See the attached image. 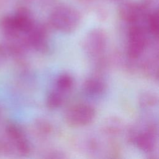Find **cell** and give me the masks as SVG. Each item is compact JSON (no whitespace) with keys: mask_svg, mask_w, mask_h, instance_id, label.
Here are the masks:
<instances>
[{"mask_svg":"<svg viewBox=\"0 0 159 159\" xmlns=\"http://www.w3.org/2000/svg\"><path fill=\"white\" fill-rule=\"evenodd\" d=\"M139 102L142 108L153 107L158 102V97L152 92L143 91L139 96Z\"/></svg>","mask_w":159,"mask_h":159,"instance_id":"obj_12","label":"cell"},{"mask_svg":"<svg viewBox=\"0 0 159 159\" xmlns=\"http://www.w3.org/2000/svg\"><path fill=\"white\" fill-rule=\"evenodd\" d=\"M148 30L150 33L155 37H158V11L153 12L148 16L147 19Z\"/></svg>","mask_w":159,"mask_h":159,"instance_id":"obj_13","label":"cell"},{"mask_svg":"<svg viewBox=\"0 0 159 159\" xmlns=\"http://www.w3.org/2000/svg\"><path fill=\"white\" fill-rule=\"evenodd\" d=\"M96 116L94 108L88 104H75L67 109L65 114L66 124L73 128L82 127L91 124Z\"/></svg>","mask_w":159,"mask_h":159,"instance_id":"obj_2","label":"cell"},{"mask_svg":"<svg viewBox=\"0 0 159 159\" xmlns=\"http://www.w3.org/2000/svg\"><path fill=\"white\" fill-rule=\"evenodd\" d=\"M82 88L86 94L90 96H98L104 93L106 84L99 78L90 77L84 81Z\"/></svg>","mask_w":159,"mask_h":159,"instance_id":"obj_8","label":"cell"},{"mask_svg":"<svg viewBox=\"0 0 159 159\" xmlns=\"http://www.w3.org/2000/svg\"><path fill=\"white\" fill-rule=\"evenodd\" d=\"M38 124L39 130L42 133V135H48L51 133L52 130V127L51 124L47 120H40Z\"/></svg>","mask_w":159,"mask_h":159,"instance_id":"obj_15","label":"cell"},{"mask_svg":"<svg viewBox=\"0 0 159 159\" xmlns=\"http://www.w3.org/2000/svg\"><path fill=\"white\" fill-rule=\"evenodd\" d=\"M142 7L135 3L126 2L119 7V16L120 17L129 22L135 23L142 14Z\"/></svg>","mask_w":159,"mask_h":159,"instance_id":"obj_7","label":"cell"},{"mask_svg":"<svg viewBox=\"0 0 159 159\" xmlns=\"http://www.w3.org/2000/svg\"><path fill=\"white\" fill-rule=\"evenodd\" d=\"M63 102V94L58 90L53 91L49 93L47 98L46 104L48 108L55 109L60 107Z\"/></svg>","mask_w":159,"mask_h":159,"instance_id":"obj_11","label":"cell"},{"mask_svg":"<svg viewBox=\"0 0 159 159\" xmlns=\"http://www.w3.org/2000/svg\"><path fill=\"white\" fill-rule=\"evenodd\" d=\"M74 81L73 77L68 73H63L58 76L56 81V89L64 93L69 91L73 87Z\"/></svg>","mask_w":159,"mask_h":159,"instance_id":"obj_9","label":"cell"},{"mask_svg":"<svg viewBox=\"0 0 159 159\" xmlns=\"http://www.w3.org/2000/svg\"><path fill=\"white\" fill-rule=\"evenodd\" d=\"M157 128L153 124H148L146 129L140 132L132 130L129 139L141 150L146 153L152 152L157 143Z\"/></svg>","mask_w":159,"mask_h":159,"instance_id":"obj_5","label":"cell"},{"mask_svg":"<svg viewBox=\"0 0 159 159\" xmlns=\"http://www.w3.org/2000/svg\"><path fill=\"white\" fill-rule=\"evenodd\" d=\"M143 70L150 76H158V58H150L143 63Z\"/></svg>","mask_w":159,"mask_h":159,"instance_id":"obj_14","label":"cell"},{"mask_svg":"<svg viewBox=\"0 0 159 159\" xmlns=\"http://www.w3.org/2000/svg\"><path fill=\"white\" fill-rule=\"evenodd\" d=\"M107 44V37L105 32L101 29H96L89 32L84 37L83 48L90 57L98 58L104 53Z\"/></svg>","mask_w":159,"mask_h":159,"instance_id":"obj_4","label":"cell"},{"mask_svg":"<svg viewBox=\"0 0 159 159\" xmlns=\"http://www.w3.org/2000/svg\"><path fill=\"white\" fill-rule=\"evenodd\" d=\"M145 30L141 26L133 25L128 33L127 55L131 60L139 58L143 53L147 45Z\"/></svg>","mask_w":159,"mask_h":159,"instance_id":"obj_3","label":"cell"},{"mask_svg":"<svg viewBox=\"0 0 159 159\" xmlns=\"http://www.w3.org/2000/svg\"><path fill=\"white\" fill-rule=\"evenodd\" d=\"M80 22L79 12L68 6L55 8L50 16V23L55 30L63 33H71L78 27Z\"/></svg>","mask_w":159,"mask_h":159,"instance_id":"obj_1","label":"cell"},{"mask_svg":"<svg viewBox=\"0 0 159 159\" xmlns=\"http://www.w3.org/2000/svg\"><path fill=\"white\" fill-rule=\"evenodd\" d=\"M102 129L108 135H116L120 133L122 130L121 122L114 117L109 118L105 120Z\"/></svg>","mask_w":159,"mask_h":159,"instance_id":"obj_10","label":"cell"},{"mask_svg":"<svg viewBox=\"0 0 159 159\" xmlns=\"http://www.w3.org/2000/svg\"><path fill=\"white\" fill-rule=\"evenodd\" d=\"M29 42L36 50L44 53L48 49L47 34L45 29L42 27H32L29 31Z\"/></svg>","mask_w":159,"mask_h":159,"instance_id":"obj_6","label":"cell"}]
</instances>
